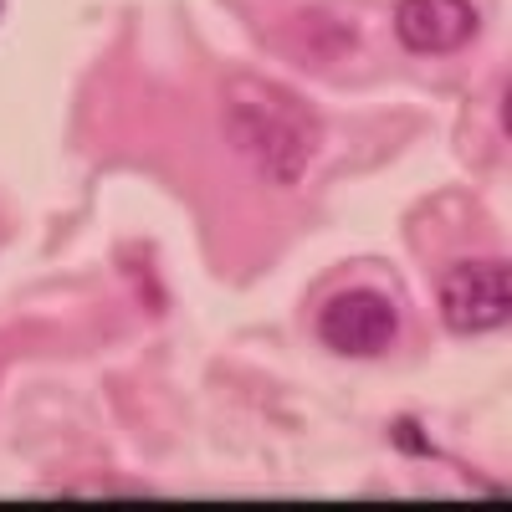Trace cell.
Instances as JSON below:
<instances>
[{"label": "cell", "mask_w": 512, "mask_h": 512, "mask_svg": "<svg viewBox=\"0 0 512 512\" xmlns=\"http://www.w3.org/2000/svg\"><path fill=\"white\" fill-rule=\"evenodd\" d=\"M221 118L236 154L272 185H297L318 154V118L282 82L231 77L221 98Z\"/></svg>", "instance_id": "cell-1"}, {"label": "cell", "mask_w": 512, "mask_h": 512, "mask_svg": "<svg viewBox=\"0 0 512 512\" xmlns=\"http://www.w3.org/2000/svg\"><path fill=\"white\" fill-rule=\"evenodd\" d=\"M441 318L451 333H492L512 318V277L507 262L497 256H477V262H456L441 272Z\"/></svg>", "instance_id": "cell-2"}, {"label": "cell", "mask_w": 512, "mask_h": 512, "mask_svg": "<svg viewBox=\"0 0 512 512\" xmlns=\"http://www.w3.org/2000/svg\"><path fill=\"white\" fill-rule=\"evenodd\" d=\"M395 333H400V308L379 287H349L328 297V308L318 313V338L333 354H349V359L384 354L395 344Z\"/></svg>", "instance_id": "cell-3"}, {"label": "cell", "mask_w": 512, "mask_h": 512, "mask_svg": "<svg viewBox=\"0 0 512 512\" xmlns=\"http://www.w3.org/2000/svg\"><path fill=\"white\" fill-rule=\"evenodd\" d=\"M395 36L420 57L456 52L477 36V6L472 0H400L395 6Z\"/></svg>", "instance_id": "cell-4"}]
</instances>
